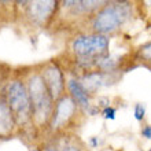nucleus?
<instances>
[{
    "instance_id": "obj_9",
    "label": "nucleus",
    "mask_w": 151,
    "mask_h": 151,
    "mask_svg": "<svg viewBox=\"0 0 151 151\" xmlns=\"http://www.w3.org/2000/svg\"><path fill=\"white\" fill-rule=\"evenodd\" d=\"M17 125L15 117L3 96H0V136L11 135Z\"/></svg>"
},
{
    "instance_id": "obj_16",
    "label": "nucleus",
    "mask_w": 151,
    "mask_h": 151,
    "mask_svg": "<svg viewBox=\"0 0 151 151\" xmlns=\"http://www.w3.org/2000/svg\"><path fill=\"white\" fill-rule=\"evenodd\" d=\"M41 151H59V150H58L55 146H50V144H48V146H44Z\"/></svg>"
},
{
    "instance_id": "obj_1",
    "label": "nucleus",
    "mask_w": 151,
    "mask_h": 151,
    "mask_svg": "<svg viewBox=\"0 0 151 151\" xmlns=\"http://www.w3.org/2000/svg\"><path fill=\"white\" fill-rule=\"evenodd\" d=\"M26 88L32 104V119L36 121L37 125H48L54 110V100L45 87L41 74L33 73L29 76Z\"/></svg>"
},
{
    "instance_id": "obj_14",
    "label": "nucleus",
    "mask_w": 151,
    "mask_h": 151,
    "mask_svg": "<svg viewBox=\"0 0 151 151\" xmlns=\"http://www.w3.org/2000/svg\"><path fill=\"white\" fill-rule=\"evenodd\" d=\"M59 151H81V148L78 146H76V144H72V143H66L62 146Z\"/></svg>"
},
{
    "instance_id": "obj_4",
    "label": "nucleus",
    "mask_w": 151,
    "mask_h": 151,
    "mask_svg": "<svg viewBox=\"0 0 151 151\" xmlns=\"http://www.w3.org/2000/svg\"><path fill=\"white\" fill-rule=\"evenodd\" d=\"M110 40L107 36L92 33L83 35L73 40L72 50L80 59H96L107 54Z\"/></svg>"
},
{
    "instance_id": "obj_10",
    "label": "nucleus",
    "mask_w": 151,
    "mask_h": 151,
    "mask_svg": "<svg viewBox=\"0 0 151 151\" xmlns=\"http://www.w3.org/2000/svg\"><path fill=\"white\" fill-rule=\"evenodd\" d=\"M106 77H107V73L91 72V73H87V74L81 78V84H83V87L85 88V91L91 95V93L98 91L100 87H103V85L107 84Z\"/></svg>"
},
{
    "instance_id": "obj_7",
    "label": "nucleus",
    "mask_w": 151,
    "mask_h": 151,
    "mask_svg": "<svg viewBox=\"0 0 151 151\" xmlns=\"http://www.w3.org/2000/svg\"><path fill=\"white\" fill-rule=\"evenodd\" d=\"M56 1H30L28 6V14L32 21L37 24H44L54 14Z\"/></svg>"
},
{
    "instance_id": "obj_19",
    "label": "nucleus",
    "mask_w": 151,
    "mask_h": 151,
    "mask_svg": "<svg viewBox=\"0 0 151 151\" xmlns=\"http://www.w3.org/2000/svg\"><path fill=\"white\" fill-rule=\"evenodd\" d=\"M148 151H151V147H150V150H148Z\"/></svg>"
},
{
    "instance_id": "obj_5",
    "label": "nucleus",
    "mask_w": 151,
    "mask_h": 151,
    "mask_svg": "<svg viewBox=\"0 0 151 151\" xmlns=\"http://www.w3.org/2000/svg\"><path fill=\"white\" fill-rule=\"evenodd\" d=\"M77 109L78 106L69 96V93L60 96L59 99L54 102V110H52V115L48 122L50 128L52 131L65 129L74 119L76 114H77Z\"/></svg>"
},
{
    "instance_id": "obj_11",
    "label": "nucleus",
    "mask_w": 151,
    "mask_h": 151,
    "mask_svg": "<svg viewBox=\"0 0 151 151\" xmlns=\"http://www.w3.org/2000/svg\"><path fill=\"white\" fill-rule=\"evenodd\" d=\"M139 58L144 62H150L151 63V41L146 43L144 45H142L139 50Z\"/></svg>"
},
{
    "instance_id": "obj_12",
    "label": "nucleus",
    "mask_w": 151,
    "mask_h": 151,
    "mask_svg": "<svg viewBox=\"0 0 151 151\" xmlns=\"http://www.w3.org/2000/svg\"><path fill=\"white\" fill-rule=\"evenodd\" d=\"M133 114H135V118L137 121H143L144 114H146V106H144V103H136Z\"/></svg>"
},
{
    "instance_id": "obj_15",
    "label": "nucleus",
    "mask_w": 151,
    "mask_h": 151,
    "mask_svg": "<svg viewBox=\"0 0 151 151\" xmlns=\"http://www.w3.org/2000/svg\"><path fill=\"white\" fill-rule=\"evenodd\" d=\"M142 136L146 137V139H151V125H146L142 129Z\"/></svg>"
},
{
    "instance_id": "obj_8",
    "label": "nucleus",
    "mask_w": 151,
    "mask_h": 151,
    "mask_svg": "<svg viewBox=\"0 0 151 151\" xmlns=\"http://www.w3.org/2000/svg\"><path fill=\"white\" fill-rule=\"evenodd\" d=\"M66 88L69 91V96L76 102V104L81 109H89L91 103H89V98L91 95L85 91V88L83 87L81 81L77 78H69L66 81Z\"/></svg>"
},
{
    "instance_id": "obj_17",
    "label": "nucleus",
    "mask_w": 151,
    "mask_h": 151,
    "mask_svg": "<svg viewBox=\"0 0 151 151\" xmlns=\"http://www.w3.org/2000/svg\"><path fill=\"white\" fill-rule=\"evenodd\" d=\"M91 144H92V147H98V144H99L98 137H92V139H91Z\"/></svg>"
},
{
    "instance_id": "obj_13",
    "label": "nucleus",
    "mask_w": 151,
    "mask_h": 151,
    "mask_svg": "<svg viewBox=\"0 0 151 151\" xmlns=\"http://www.w3.org/2000/svg\"><path fill=\"white\" fill-rule=\"evenodd\" d=\"M115 113H117V110H115L114 107H111V106H107V107L102 109V115H103L106 119H115Z\"/></svg>"
},
{
    "instance_id": "obj_2",
    "label": "nucleus",
    "mask_w": 151,
    "mask_h": 151,
    "mask_svg": "<svg viewBox=\"0 0 151 151\" xmlns=\"http://www.w3.org/2000/svg\"><path fill=\"white\" fill-rule=\"evenodd\" d=\"M3 98L7 102L8 107L11 109L17 124H25L32 119V104L26 84L22 80L15 78L10 81L4 89Z\"/></svg>"
},
{
    "instance_id": "obj_3",
    "label": "nucleus",
    "mask_w": 151,
    "mask_h": 151,
    "mask_svg": "<svg viewBox=\"0 0 151 151\" xmlns=\"http://www.w3.org/2000/svg\"><path fill=\"white\" fill-rule=\"evenodd\" d=\"M128 17V10L122 3H110L104 4L99 11L96 12L92 21V30L98 35H109L115 32L124 24Z\"/></svg>"
},
{
    "instance_id": "obj_18",
    "label": "nucleus",
    "mask_w": 151,
    "mask_h": 151,
    "mask_svg": "<svg viewBox=\"0 0 151 151\" xmlns=\"http://www.w3.org/2000/svg\"><path fill=\"white\" fill-rule=\"evenodd\" d=\"M32 151H39V150H36V148H35V150H32Z\"/></svg>"
},
{
    "instance_id": "obj_6",
    "label": "nucleus",
    "mask_w": 151,
    "mask_h": 151,
    "mask_svg": "<svg viewBox=\"0 0 151 151\" xmlns=\"http://www.w3.org/2000/svg\"><path fill=\"white\" fill-rule=\"evenodd\" d=\"M41 77H43L45 87H47L50 95H51L52 100L55 102L65 95V88H66V81H65V74L60 70L59 66H56L55 63H47L44 65L41 72H40Z\"/></svg>"
}]
</instances>
